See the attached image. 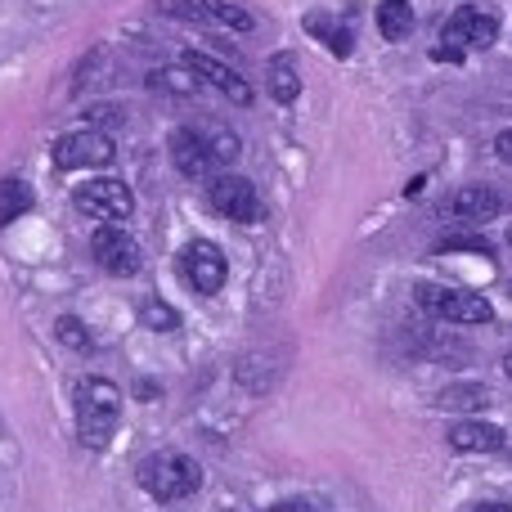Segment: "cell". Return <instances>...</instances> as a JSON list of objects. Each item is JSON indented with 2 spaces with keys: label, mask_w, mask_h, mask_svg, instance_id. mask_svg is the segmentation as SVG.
Instances as JSON below:
<instances>
[{
  "label": "cell",
  "mask_w": 512,
  "mask_h": 512,
  "mask_svg": "<svg viewBox=\"0 0 512 512\" xmlns=\"http://www.w3.org/2000/svg\"><path fill=\"white\" fill-rule=\"evenodd\" d=\"M306 32L319 36V41H324L337 59H346V54H351V32H346L333 14H319V9H315V14H306Z\"/></svg>",
  "instance_id": "19"
},
{
  "label": "cell",
  "mask_w": 512,
  "mask_h": 512,
  "mask_svg": "<svg viewBox=\"0 0 512 512\" xmlns=\"http://www.w3.org/2000/svg\"><path fill=\"white\" fill-rule=\"evenodd\" d=\"M270 512H328V508H319L315 499H283V504H274Z\"/></svg>",
  "instance_id": "25"
},
{
  "label": "cell",
  "mask_w": 512,
  "mask_h": 512,
  "mask_svg": "<svg viewBox=\"0 0 512 512\" xmlns=\"http://www.w3.org/2000/svg\"><path fill=\"white\" fill-rule=\"evenodd\" d=\"M508 243H512V230H508Z\"/></svg>",
  "instance_id": "30"
},
{
  "label": "cell",
  "mask_w": 512,
  "mask_h": 512,
  "mask_svg": "<svg viewBox=\"0 0 512 512\" xmlns=\"http://www.w3.org/2000/svg\"><path fill=\"white\" fill-rule=\"evenodd\" d=\"M171 162H176V171L189 180H207L216 171L212 153H207V144L198 140L194 126H176V131H171Z\"/></svg>",
  "instance_id": "12"
},
{
  "label": "cell",
  "mask_w": 512,
  "mask_h": 512,
  "mask_svg": "<svg viewBox=\"0 0 512 512\" xmlns=\"http://www.w3.org/2000/svg\"><path fill=\"white\" fill-rule=\"evenodd\" d=\"M463 512H512V504H504V499H481V504H468Z\"/></svg>",
  "instance_id": "26"
},
{
  "label": "cell",
  "mask_w": 512,
  "mask_h": 512,
  "mask_svg": "<svg viewBox=\"0 0 512 512\" xmlns=\"http://www.w3.org/2000/svg\"><path fill=\"white\" fill-rule=\"evenodd\" d=\"M72 409H77V441L86 450H104L122 423V391L108 378H81L72 391Z\"/></svg>",
  "instance_id": "1"
},
{
  "label": "cell",
  "mask_w": 512,
  "mask_h": 512,
  "mask_svg": "<svg viewBox=\"0 0 512 512\" xmlns=\"http://www.w3.org/2000/svg\"><path fill=\"white\" fill-rule=\"evenodd\" d=\"M54 333H59V342L68 346V351H77V355H90V351H95V337L86 333V324H81L77 315H63L59 324H54Z\"/></svg>",
  "instance_id": "22"
},
{
  "label": "cell",
  "mask_w": 512,
  "mask_h": 512,
  "mask_svg": "<svg viewBox=\"0 0 512 512\" xmlns=\"http://www.w3.org/2000/svg\"><path fill=\"white\" fill-rule=\"evenodd\" d=\"M414 301L436 324H490V319H495V306H490L481 292L445 288V283H418Z\"/></svg>",
  "instance_id": "4"
},
{
  "label": "cell",
  "mask_w": 512,
  "mask_h": 512,
  "mask_svg": "<svg viewBox=\"0 0 512 512\" xmlns=\"http://www.w3.org/2000/svg\"><path fill=\"white\" fill-rule=\"evenodd\" d=\"M221 512H234V508H221Z\"/></svg>",
  "instance_id": "31"
},
{
  "label": "cell",
  "mask_w": 512,
  "mask_h": 512,
  "mask_svg": "<svg viewBox=\"0 0 512 512\" xmlns=\"http://www.w3.org/2000/svg\"><path fill=\"white\" fill-rule=\"evenodd\" d=\"M486 387H481V382H459V387H445V396L436 400V405L441 409H481L486 405Z\"/></svg>",
  "instance_id": "21"
},
{
  "label": "cell",
  "mask_w": 512,
  "mask_h": 512,
  "mask_svg": "<svg viewBox=\"0 0 512 512\" xmlns=\"http://www.w3.org/2000/svg\"><path fill=\"white\" fill-rule=\"evenodd\" d=\"M90 248H95V261L104 265L108 274H117V279H131V274L140 270V243H135L122 225H99Z\"/></svg>",
  "instance_id": "10"
},
{
  "label": "cell",
  "mask_w": 512,
  "mask_h": 512,
  "mask_svg": "<svg viewBox=\"0 0 512 512\" xmlns=\"http://www.w3.org/2000/svg\"><path fill=\"white\" fill-rule=\"evenodd\" d=\"M504 373H508V378H512V355H504Z\"/></svg>",
  "instance_id": "28"
},
{
  "label": "cell",
  "mask_w": 512,
  "mask_h": 512,
  "mask_svg": "<svg viewBox=\"0 0 512 512\" xmlns=\"http://www.w3.org/2000/svg\"><path fill=\"white\" fill-rule=\"evenodd\" d=\"M499 36V14L490 9H477V5H463L445 18L441 27V41L432 45V59L436 63H463L468 50H490Z\"/></svg>",
  "instance_id": "2"
},
{
  "label": "cell",
  "mask_w": 512,
  "mask_h": 512,
  "mask_svg": "<svg viewBox=\"0 0 512 512\" xmlns=\"http://www.w3.org/2000/svg\"><path fill=\"white\" fill-rule=\"evenodd\" d=\"M140 319L153 328V333H171V328H180V315L167 306V301H158V297L144 301V306H140Z\"/></svg>",
  "instance_id": "23"
},
{
  "label": "cell",
  "mask_w": 512,
  "mask_h": 512,
  "mask_svg": "<svg viewBox=\"0 0 512 512\" xmlns=\"http://www.w3.org/2000/svg\"><path fill=\"white\" fill-rule=\"evenodd\" d=\"M436 252H481V256H495V252H490V243L477 239V234H445V239L436 243Z\"/></svg>",
  "instance_id": "24"
},
{
  "label": "cell",
  "mask_w": 512,
  "mask_h": 512,
  "mask_svg": "<svg viewBox=\"0 0 512 512\" xmlns=\"http://www.w3.org/2000/svg\"><path fill=\"white\" fill-rule=\"evenodd\" d=\"M445 207H450L454 221L481 225V221H495V216L504 212V194H499V189H490V185H463V189H454Z\"/></svg>",
  "instance_id": "11"
},
{
  "label": "cell",
  "mask_w": 512,
  "mask_h": 512,
  "mask_svg": "<svg viewBox=\"0 0 512 512\" xmlns=\"http://www.w3.org/2000/svg\"><path fill=\"white\" fill-rule=\"evenodd\" d=\"M450 450L459 454H495L504 450V427L486 423V418H463L450 427Z\"/></svg>",
  "instance_id": "13"
},
{
  "label": "cell",
  "mask_w": 512,
  "mask_h": 512,
  "mask_svg": "<svg viewBox=\"0 0 512 512\" xmlns=\"http://www.w3.org/2000/svg\"><path fill=\"white\" fill-rule=\"evenodd\" d=\"M140 486L149 490L158 504H176V499H189L198 486H203V468H198L189 454H176V450H158L140 463Z\"/></svg>",
  "instance_id": "3"
},
{
  "label": "cell",
  "mask_w": 512,
  "mask_h": 512,
  "mask_svg": "<svg viewBox=\"0 0 512 512\" xmlns=\"http://www.w3.org/2000/svg\"><path fill=\"white\" fill-rule=\"evenodd\" d=\"M149 81H153V90H171V95H198V90H203V81H198L185 63H180V68H158Z\"/></svg>",
  "instance_id": "20"
},
{
  "label": "cell",
  "mask_w": 512,
  "mask_h": 512,
  "mask_svg": "<svg viewBox=\"0 0 512 512\" xmlns=\"http://www.w3.org/2000/svg\"><path fill=\"white\" fill-rule=\"evenodd\" d=\"M508 297H512V283H508Z\"/></svg>",
  "instance_id": "29"
},
{
  "label": "cell",
  "mask_w": 512,
  "mask_h": 512,
  "mask_svg": "<svg viewBox=\"0 0 512 512\" xmlns=\"http://www.w3.org/2000/svg\"><path fill=\"white\" fill-rule=\"evenodd\" d=\"M117 158V144L108 131H72L54 144V167L81 171V167H108Z\"/></svg>",
  "instance_id": "9"
},
{
  "label": "cell",
  "mask_w": 512,
  "mask_h": 512,
  "mask_svg": "<svg viewBox=\"0 0 512 512\" xmlns=\"http://www.w3.org/2000/svg\"><path fill=\"white\" fill-rule=\"evenodd\" d=\"M495 153H499V158H504L508 167H512V126H508V131H499V140H495Z\"/></svg>",
  "instance_id": "27"
},
{
  "label": "cell",
  "mask_w": 512,
  "mask_h": 512,
  "mask_svg": "<svg viewBox=\"0 0 512 512\" xmlns=\"http://www.w3.org/2000/svg\"><path fill=\"white\" fill-rule=\"evenodd\" d=\"M72 207H77L81 216H90V221H99V225H122V221H131V212H135V194L122 185V180L99 176V180L77 185Z\"/></svg>",
  "instance_id": "5"
},
{
  "label": "cell",
  "mask_w": 512,
  "mask_h": 512,
  "mask_svg": "<svg viewBox=\"0 0 512 512\" xmlns=\"http://www.w3.org/2000/svg\"><path fill=\"white\" fill-rule=\"evenodd\" d=\"M32 203H36V194L23 176H0V230L32 212Z\"/></svg>",
  "instance_id": "16"
},
{
  "label": "cell",
  "mask_w": 512,
  "mask_h": 512,
  "mask_svg": "<svg viewBox=\"0 0 512 512\" xmlns=\"http://www.w3.org/2000/svg\"><path fill=\"white\" fill-rule=\"evenodd\" d=\"M194 131H198V140L207 144V153H212L216 167H225V162H234L243 153L239 135H234L225 122H194Z\"/></svg>",
  "instance_id": "17"
},
{
  "label": "cell",
  "mask_w": 512,
  "mask_h": 512,
  "mask_svg": "<svg viewBox=\"0 0 512 512\" xmlns=\"http://www.w3.org/2000/svg\"><path fill=\"white\" fill-rule=\"evenodd\" d=\"M265 90H270L274 104H292V99L301 95V68L288 50L274 54V59L265 63Z\"/></svg>",
  "instance_id": "14"
},
{
  "label": "cell",
  "mask_w": 512,
  "mask_h": 512,
  "mask_svg": "<svg viewBox=\"0 0 512 512\" xmlns=\"http://www.w3.org/2000/svg\"><path fill=\"white\" fill-rule=\"evenodd\" d=\"M225 274H230V261H225V252L216 248V243H207V239L185 243V252H180V279L194 292H203V297L221 292Z\"/></svg>",
  "instance_id": "6"
},
{
  "label": "cell",
  "mask_w": 512,
  "mask_h": 512,
  "mask_svg": "<svg viewBox=\"0 0 512 512\" xmlns=\"http://www.w3.org/2000/svg\"><path fill=\"white\" fill-rule=\"evenodd\" d=\"M207 198H212L216 212L234 225H256L265 216V207H261V198H256L248 176H230V171H225V176H216L212 185H207Z\"/></svg>",
  "instance_id": "8"
},
{
  "label": "cell",
  "mask_w": 512,
  "mask_h": 512,
  "mask_svg": "<svg viewBox=\"0 0 512 512\" xmlns=\"http://www.w3.org/2000/svg\"><path fill=\"white\" fill-rule=\"evenodd\" d=\"M378 32L387 41H405L414 32V5L409 0H382L378 5Z\"/></svg>",
  "instance_id": "18"
},
{
  "label": "cell",
  "mask_w": 512,
  "mask_h": 512,
  "mask_svg": "<svg viewBox=\"0 0 512 512\" xmlns=\"http://www.w3.org/2000/svg\"><path fill=\"white\" fill-rule=\"evenodd\" d=\"M180 63H185V68L194 72L203 86H212L216 95L230 99V104H252V99H256V90L248 86V77H243L239 68H230V63H221L216 54H207V50H185V54H180Z\"/></svg>",
  "instance_id": "7"
},
{
  "label": "cell",
  "mask_w": 512,
  "mask_h": 512,
  "mask_svg": "<svg viewBox=\"0 0 512 512\" xmlns=\"http://www.w3.org/2000/svg\"><path fill=\"white\" fill-rule=\"evenodd\" d=\"M194 5H198V18H203V23L230 27V32H256V14L243 9L239 0H194Z\"/></svg>",
  "instance_id": "15"
}]
</instances>
